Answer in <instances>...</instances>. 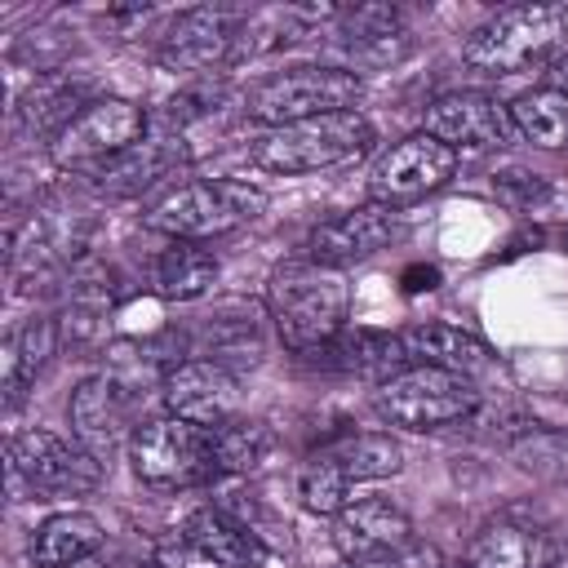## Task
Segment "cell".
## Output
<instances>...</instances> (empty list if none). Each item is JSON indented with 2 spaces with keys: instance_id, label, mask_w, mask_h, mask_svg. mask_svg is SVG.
Returning a JSON list of instances; mask_svg holds the SVG:
<instances>
[{
  "instance_id": "30",
  "label": "cell",
  "mask_w": 568,
  "mask_h": 568,
  "mask_svg": "<svg viewBox=\"0 0 568 568\" xmlns=\"http://www.w3.org/2000/svg\"><path fill=\"white\" fill-rule=\"evenodd\" d=\"M266 426L262 422H226L213 430V453H217V470H253L266 457Z\"/></svg>"
},
{
  "instance_id": "36",
  "label": "cell",
  "mask_w": 568,
  "mask_h": 568,
  "mask_svg": "<svg viewBox=\"0 0 568 568\" xmlns=\"http://www.w3.org/2000/svg\"><path fill=\"white\" fill-rule=\"evenodd\" d=\"M555 89L568 93V58H559V67H555Z\"/></svg>"
},
{
  "instance_id": "22",
  "label": "cell",
  "mask_w": 568,
  "mask_h": 568,
  "mask_svg": "<svg viewBox=\"0 0 568 568\" xmlns=\"http://www.w3.org/2000/svg\"><path fill=\"white\" fill-rule=\"evenodd\" d=\"M315 355H324V364L342 368V373H359V377H377V386L395 373L408 368L404 342L377 328H342L328 346H320Z\"/></svg>"
},
{
  "instance_id": "13",
  "label": "cell",
  "mask_w": 568,
  "mask_h": 568,
  "mask_svg": "<svg viewBox=\"0 0 568 568\" xmlns=\"http://www.w3.org/2000/svg\"><path fill=\"white\" fill-rule=\"evenodd\" d=\"M164 408L200 430H217L240 417V382L217 359H186L164 373Z\"/></svg>"
},
{
  "instance_id": "34",
  "label": "cell",
  "mask_w": 568,
  "mask_h": 568,
  "mask_svg": "<svg viewBox=\"0 0 568 568\" xmlns=\"http://www.w3.org/2000/svg\"><path fill=\"white\" fill-rule=\"evenodd\" d=\"M399 564H404V568H439V555L413 537V541L399 546Z\"/></svg>"
},
{
  "instance_id": "19",
  "label": "cell",
  "mask_w": 568,
  "mask_h": 568,
  "mask_svg": "<svg viewBox=\"0 0 568 568\" xmlns=\"http://www.w3.org/2000/svg\"><path fill=\"white\" fill-rule=\"evenodd\" d=\"M186 160V146L182 138H142L138 146H129L124 155L106 160L102 169H93V186L102 195H115V200H129V195H142L146 186H155L164 173H173L178 164Z\"/></svg>"
},
{
  "instance_id": "9",
  "label": "cell",
  "mask_w": 568,
  "mask_h": 568,
  "mask_svg": "<svg viewBox=\"0 0 568 568\" xmlns=\"http://www.w3.org/2000/svg\"><path fill=\"white\" fill-rule=\"evenodd\" d=\"M568 559V528L532 506H506L479 524L466 546V568H559Z\"/></svg>"
},
{
  "instance_id": "18",
  "label": "cell",
  "mask_w": 568,
  "mask_h": 568,
  "mask_svg": "<svg viewBox=\"0 0 568 568\" xmlns=\"http://www.w3.org/2000/svg\"><path fill=\"white\" fill-rule=\"evenodd\" d=\"M399 342H404L408 364L444 368V373H457V377H470V382L493 368V351L457 324H413V328L399 333Z\"/></svg>"
},
{
  "instance_id": "28",
  "label": "cell",
  "mask_w": 568,
  "mask_h": 568,
  "mask_svg": "<svg viewBox=\"0 0 568 568\" xmlns=\"http://www.w3.org/2000/svg\"><path fill=\"white\" fill-rule=\"evenodd\" d=\"M324 453L351 475V484H355V479H386V475H395V470L404 466V448H399L390 435H382V430L342 435V439L328 444Z\"/></svg>"
},
{
  "instance_id": "33",
  "label": "cell",
  "mask_w": 568,
  "mask_h": 568,
  "mask_svg": "<svg viewBox=\"0 0 568 568\" xmlns=\"http://www.w3.org/2000/svg\"><path fill=\"white\" fill-rule=\"evenodd\" d=\"M333 568H404L399 550H359V555H342Z\"/></svg>"
},
{
  "instance_id": "25",
  "label": "cell",
  "mask_w": 568,
  "mask_h": 568,
  "mask_svg": "<svg viewBox=\"0 0 568 568\" xmlns=\"http://www.w3.org/2000/svg\"><path fill=\"white\" fill-rule=\"evenodd\" d=\"M53 351H58V320H49V315H31L9 337V346H4V399H9V408L27 395V386L49 364Z\"/></svg>"
},
{
  "instance_id": "3",
  "label": "cell",
  "mask_w": 568,
  "mask_h": 568,
  "mask_svg": "<svg viewBox=\"0 0 568 568\" xmlns=\"http://www.w3.org/2000/svg\"><path fill=\"white\" fill-rule=\"evenodd\" d=\"M373 146V124L359 111H328V115H311L284 129H266L253 142V164L266 173H320V169H337L359 160Z\"/></svg>"
},
{
  "instance_id": "26",
  "label": "cell",
  "mask_w": 568,
  "mask_h": 568,
  "mask_svg": "<svg viewBox=\"0 0 568 568\" xmlns=\"http://www.w3.org/2000/svg\"><path fill=\"white\" fill-rule=\"evenodd\" d=\"M510 124H515V138H524L541 151L568 146V93H559L555 84L519 93L510 102Z\"/></svg>"
},
{
  "instance_id": "11",
  "label": "cell",
  "mask_w": 568,
  "mask_h": 568,
  "mask_svg": "<svg viewBox=\"0 0 568 568\" xmlns=\"http://www.w3.org/2000/svg\"><path fill=\"white\" fill-rule=\"evenodd\" d=\"M453 173H457V151L444 146L439 138H430V133L422 129V133L399 138V142L373 164V173H368V200L395 213V209L417 204V200H426L430 191H439Z\"/></svg>"
},
{
  "instance_id": "5",
  "label": "cell",
  "mask_w": 568,
  "mask_h": 568,
  "mask_svg": "<svg viewBox=\"0 0 568 568\" xmlns=\"http://www.w3.org/2000/svg\"><path fill=\"white\" fill-rule=\"evenodd\" d=\"M9 497H80L102 484V457H93L80 439H62L53 430H22L9 439L4 457Z\"/></svg>"
},
{
  "instance_id": "20",
  "label": "cell",
  "mask_w": 568,
  "mask_h": 568,
  "mask_svg": "<svg viewBox=\"0 0 568 568\" xmlns=\"http://www.w3.org/2000/svg\"><path fill=\"white\" fill-rule=\"evenodd\" d=\"M333 541L342 546V555H359V550H399L404 541H413V524L408 515L386 501V497H359L346 501L337 515Z\"/></svg>"
},
{
  "instance_id": "8",
  "label": "cell",
  "mask_w": 568,
  "mask_h": 568,
  "mask_svg": "<svg viewBox=\"0 0 568 568\" xmlns=\"http://www.w3.org/2000/svg\"><path fill=\"white\" fill-rule=\"evenodd\" d=\"M475 408H479V390L470 377L426 364H408L404 373L377 386V413L404 430H444L466 422Z\"/></svg>"
},
{
  "instance_id": "10",
  "label": "cell",
  "mask_w": 568,
  "mask_h": 568,
  "mask_svg": "<svg viewBox=\"0 0 568 568\" xmlns=\"http://www.w3.org/2000/svg\"><path fill=\"white\" fill-rule=\"evenodd\" d=\"M146 138V111L129 98H93L49 146L58 169L93 173Z\"/></svg>"
},
{
  "instance_id": "16",
  "label": "cell",
  "mask_w": 568,
  "mask_h": 568,
  "mask_svg": "<svg viewBox=\"0 0 568 568\" xmlns=\"http://www.w3.org/2000/svg\"><path fill=\"white\" fill-rule=\"evenodd\" d=\"M395 235H399L395 213L382 209V204H364V209H351V213H337V217L320 222L306 235V257L320 262V266L342 271L351 262H364V257L382 253Z\"/></svg>"
},
{
  "instance_id": "6",
  "label": "cell",
  "mask_w": 568,
  "mask_h": 568,
  "mask_svg": "<svg viewBox=\"0 0 568 568\" xmlns=\"http://www.w3.org/2000/svg\"><path fill=\"white\" fill-rule=\"evenodd\" d=\"M262 209H266V191L231 178H209V182H182L164 191L142 222L169 240H204V235H222L253 222Z\"/></svg>"
},
{
  "instance_id": "4",
  "label": "cell",
  "mask_w": 568,
  "mask_h": 568,
  "mask_svg": "<svg viewBox=\"0 0 568 568\" xmlns=\"http://www.w3.org/2000/svg\"><path fill=\"white\" fill-rule=\"evenodd\" d=\"M359 93H364L359 71L328 67V62H302V67H284V71H271L266 80H257L244 93V115L253 124L284 129V124H297L311 115L355 111Z\"/></svg>"
},
{
  "instance_id": "2",
  "label": "cell",
  "mask_w": 568,
  "mask_h": 568,
  "mask_svg": "<svg viewBox=\"0 0 568 568\" xmlns=\"http://www.w3.org/2000/svg\"><path fill=\"white\" fill-rule=\"evenodd\" d=\"M564 40L568 4H506L466 36L462 62L484 80H501L541 67Z\"/></svg>"
},
{
  "instance_id": "29",
  "label": "cell",
  "mask_w": 568,
  "mask_h": 568,
  "mask_svg": "<svg viewBox=\"0 0 568 568\" xmlns=\"http://www.w3.org/2000/svg\"><path fill=\"white\" fill-rule=\"evenodd\" d=\"M346 493H351V475L320 448L302 470V506L311 515H337L346 506Z\"/></svg>"
},
{
  "instance_id": "37",
  "label": "cell",
  "mask_w": 568,
  "mask_h": 568,
  "mask_svg": "<svg viewBox=\"0 0 568 568\" xmlns=\"http://www.w3.org/2000/svg\"><path fill=\"white\" fill-rule=\"evenodd\" d=\"M129 568H164V564H129Z\"/></svg>"
},
{
  "instance_id": "35",
  "label": "cell",
  "mask_w": 568,
  "mask_h": 568,
  "mask_svg": "<svg viewBox=\"0 0 568 568\" xmlns=\"http://www.w3.org/2000/svg\"><path fill=\"white\" fill-rule=\"evenodd\" d=\"M408 280H413V284H408L413 293H422V288H435V284H439V275H435L430 266H426V271H422V266H417V271H408Z\"/></svg>"
},
{
  "instance_id": "17",
  "label": "cell",
  "mask_w": 568,
  "mask_h": 568,
  "mask_svg": "<svg viewBox=\"0 0 568 568\" xmlns=\"http://www.w3.org/2000/svg\"><path fill=\"white\" fill-rule=\"evenodd\" d=\"M67 422L71 435L93 453V457H111L124 435H129V390L115 373H93L71 390L67 404Z\"/></svg>"
},
{
  "instance_id": "27",
  "label": "cell",
  "mask_w": 568,
  "mask_h": 568,
  "mask_svg": "<svg viewBox=\"0 0 568 568\" xmlns=\"http://www.w3.org/2000/svg\"><path fill=\"white\" fill-rule=\"evenodd\" d=\"M506 457L541 479V484H555V488H568V435L564 430H546V426H524L510 435L506 444Z\"/></svg>"
},
{
  "instance_id": "23",
  "label": "cell",
  "mask_w": 568,
  "mask_h": 568,
  "mask_svg": "<svg viewBox=\"0 0 568 568\" xmlns=\"http://www.w3.org/2000/svg\"><path fill=\"white\" fill-rule=\"evenodd\" d=\"M102 524L98 515L89 510H62V515H49L36 537H31V564L36 568H71V564H84L98 546H102Z\"/></svg>"
},
{
  "instance_id": "21",
  "label": "cell",
  "mask_w": 568,
  "mask_h": 568,
  "mask_svg": "<svg viewBox=\"0 0 568 568\" xmlns=\"http://www.w3.org/2000/svg\"><path fill=\"white\" fill-rule=\"evenodd\" d=\"M89 80L84 75H71V71H49V75H36V84L22 93L18 102V124L36 138L44 133H62L84 106H89Z\"/></svg>"
},
{
  "instance_id": "31",
  "label": "cell",
  "mask_w": 568,
  "mask_h": 568,
  "mask_svg": "<svg viewBox=\"0 0 568 568\" xmlns=\"http://www.w3.org/2000/svg\"><path fill=\"white\" fill-rule=\"evenodd\" d=\"M346 44V58H351V71L355 67H395L413 53V36L408 27H395V31H382V36H364V40H342Z\"/></svg>"
},
{
  "instance_id": "1",
  "label": "cell",
  "mask_w": 568,
  "mask_h": 568,
  "mask_svg": "<svg viewBox=\"0 0 568 568\" xmlns=\"http://www.w3.org/2000/svg\"><path fill=\"white\" fill-rule=\"evenodd\" d=\"M266 306L280 342L297 355H315L346 328L351 284L333 266H320L311 257H288L266 280Z\"/></svg>"
},
{
  "instance_id": "14",
  "label": "cell",
  "mask_w": 568,
  "mask_h": 568,
  "mask_svg": "<svg viewBox=\"0 0 568 568\" xmlns=\"http://www.w3.org/2000/svg\"><path fill=\"white\" fill-rule=\"evenodd\" d=\"M426 133L453 151H493L515 138V124H510V106H501L497 98L475 89H453L426 106Z\"/></svg>"
},
{
  "instance_id": "32",
  "label": "cell",
  "mask_w": 568,
  "mask_h": 568,
  "mask_svg": "<svg viewBox=\"0 0 568 568\" xmlns=\"http://www.w3.org/2000/svg\"><path fill=\"white\" fill-rule=\"evenodd\" d=\"M493 191L506 200V204H532V200H541L546 195V182L537 178V173H519V169H506V173H497V182H493Z\"/></svg>"
},
{
  "instance_id": "24",
  "label": "cell",
  "mask_w": 568,
  "mask_h": 568,
  "mask_svg": "<svg viewBox=\"0 0 568 568\" xmlns=\"http://www.w3.org/2000/svg\"><path fill=\"white\" fill-rule=\"evenodd\" d=\"M217 280V257L209 248H200L195 240H173L155 266H151V284L160 297H173V302H195L213 288Z\"/></svg>"
},
{
  "instance_id": "7",
  "label": "cell",
  "mask_w": 568,
  "mask_h": 568,
  "mask_svg": "<svg viewBox=\"0 0 568 568\" xmlns=\"http://www.w3.org/2000/svg\"><path fill=\"white\" fill-rule=\"evenodd\" d=\"M129 457H133V475L160 493L200 488L213 475H222L217 453H213V430H200L182 417L142 422L129 435Z\"/></svg>"
},
{
  "instance_id": "15",
  "label": "cell",
  "mask_w": 568,
  "mask_h": 568,
  "mask_svg": "<svg viewBox=\"0 0 568 568\" xmlns=\"http://www.w3.org/2000/svg\"><path fill=\"white\" fill-rule=\"evenodd\" d=\"M235 36H240V18L231 9H186L169 22V31L160 36V67L169 71H213V67H231L235 58Z\"/></svg>"
},
{
  "instance_id": "12",
  "label": "cell",
  "mask_w": 568,
  "mask_h": 568,
  "mask_svg": "<svg viewBox=\"0 0 568 568\" xmlns=\"http://www.w3.org/2000/svg\"><path fill=\"white\" fill-rule=\"evenodd\" d=\"M262 559H266V546L257 541V532H248L244 524H235L213 506L186 515L182 528L169 541H160V555H155V564L164 568H248Z\"/></svg>"
}]
</instances>
